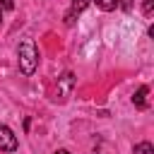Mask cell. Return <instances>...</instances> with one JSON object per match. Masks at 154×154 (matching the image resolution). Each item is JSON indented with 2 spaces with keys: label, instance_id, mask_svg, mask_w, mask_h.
Listing matches in <instances>:
<instances>
[{
  "label": "cell",
  "instance_id": "1",
  "mask_svg": "<svg viewBox=\"0 0 154 154\" xmlns=\"http://www.w3.org/2000/svg\"><path fill=\"white\" fill-rule=\"evenodd\" d=\"M17 63H19V70L24 75H34L36 67H38V48L31 38H24L17 48Z\"/></svg>",
  "mask_w": 154,
  "mask_h": 154
},
{
  "label": "cell",
  "instance_id": "2",
  "mask_svg": "<svg viewBox=\"0 0 154 154\" xmlns=\"http://www.w3.org/2000/svg\"><path fill=\"white\" fill-rule=\"evenodd\" d=\"M0 152H17V135L7 125H0Z\"/></svg>",
  "mask_w": 154,
  "mask_h": 154
},
{
  "label": "cell",
  "instance_id": "3",
  "mask_svg": "<svg viewBox=\"0 0 154 154\" xmlns=\"http://www.w3.org/2000/svg\"><path fill=\"white\" fill-rule=\"evenodd\" d=\"M87 5H89V0H72L70 12L65 14V24H67V26H70V24H75V17H77L79 12H84V10H87Z\"/></svg>",
  "mask_w": 154,
  "mask_h": 154
},
{
  "label": "cell",
  "instance_id": "4",
  "mask_svg": "<svg viewBox=\"0 0 154 154\" xmlns=\"http://www.w3.org/2000/svg\"><path fill=\"white\" fill-rule=\"evenodd\" d=\"M147 94H149V87H140L135 91V96H132V103L137 108H147Z\"/></svg>",
  "mask_w": 154,
  "mask_h": 154
},
{
  "label": "cell",
  "instance_id": "5",
  "mask_svg": "<svg viewBox=\"0 0 154 154\" xmlns=\"http://www.w3.org/2000/svg\"><path fill=\"white\" fill-rule=\"evenodd\" d=\"M94 2H96V7L103 10V12H113V10L118 7V0H94Z\"/></svg>",
  "mask_w": 154,
  "mask_h": 154
},
{
  "label": "cell",
  "instance_id": "6",
  "mask_svg": "<svg viewBox=\"0 0 154 154\" xmlns=\"http://www.w3.org/2000/svg\"><path fill=\"white\" fill-rule=\"evenodd\" d=\"M154 152V147L149 144V142H142V144H135V154H152Z\"/></svg>",
  "mask_w": 154,
  "mask_h": 154
},
{
  "label": "cell",
  "instance_id": "7",
  "mask_svg": "<svg viewBox=\"0 0 154 154\" xmlns=\"http://www.w3.org/2000/svg\"><path fill=\"white\" fill-rule=\"evenodd\" d=\"M142 12H144L147 17H152V12H154V0H144V2H142Z\"/></svg>",
  "mask_w": 154,
  "mask_h": 154
},
{
  "label": "cell",
  "instance_id": "8",
  "mask_svg": "<svg viewBox=\"0 0 154 154\" xmlns=\"http://www.w3.org/2000/svg\"><path fill=\"white\" fill-rule=\"evenodd\" d=\"M0 5H2V10H12V7H14L12 0H0Z\"/></svg>",
  "mask_w": 154,
  "mask_h": 154
},
{
  "label": "cell",
  "instance_id": "9",
  "mask_svg": "<svg viewBox=\"0 0 154 154\" xmlns=\"http://www.w3.org/2000/svg\"><path fill=\"white\" fill-rule=\"evenodd\" d=\"M118 5H123V10H130V0H118Z\"/></svg>",
  "mask_w": 154,
  "mask_h": 154
},
{
  "label": "cell",
  "instance_id": "10",
  "mask_svg": "<svg viewBox=\"0 0 154 154\" xmlns=\"http://www.w3.org/2000/svg\"><path fill=\"white\" fill-rule=\"evenodd\" d=\"M55 154H70V152H67V149H58Z\"/></svg>",
  "mask_w": 154,
  "mask_h": 154
},
{
  "label": "cell",
  "instance_id": "11",
  "mask_svg": "<svg viewBox=\"0 0 154 154\" xmlns=\"http://www.w3.org/2000/svg\"><path fill=\"white\" fill-rule=\"evenodd\" d=\"M0 26H2V10H0Z\"/></svg>",
  "mask_w": 154,
  "mask_h": 154
}]
</instances>
